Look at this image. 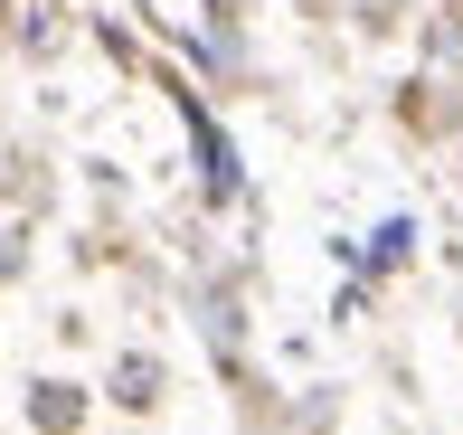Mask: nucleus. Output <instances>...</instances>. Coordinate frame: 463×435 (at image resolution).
I'll use <instances>...</instances> for the list:
<instances>
[{"label":"nucleus","instance_id":"3","mask_svg":"<svg viewBox=\"0 0 463 435\" xmlns=\"http://www.w3.org/2000/svg\"><path fill=\"white\" fill-rule=\"evenodd\" d=\"M407 246H416V227H407V218H388V227H378V265H397Z\"/></svg>","mask_w":463,"mask_h":435},{"label":"nucleus","instance_id":"4","mask_svg":"<svg viewBox=\"0 0 463 435\" xmlns=\"http://www.w3.org/2000/svg\"><path fill=\"white\" fill-rule=\"evenodd\" d=\"M10 246H19V237H0V275H10Z\"/></svg>","mask_w":463,"mask_h":435},{"label":"nucleus","instance_id":"1","mask_svg":"<svg viewBox=\"0 0 463 435\" xmlns=\"http://www.w3.org/2000/svg\"><path fill=\"white\" fill-rule=\"evenodd\" d=\"M29 426L38 435H76V426H86V388H76V379H38L29 388Z\"/></svg>","mask_w":463,"mask_h":435},{"label":"nucleus","instance_id":"2","mask_svg":"<svg viewBox=\"0 0 463 435\" xmlns=\"http://www.w3.org/2000/svg\"><path fill=\"white\" fill-rule=\"evenodd\" d=\"M104 388H114V407H133V417H152V407H161V360H152V350H123V360H114V379H104Z\"/></svg>","mask_w":463,"mask_h":435}]
</instances>
